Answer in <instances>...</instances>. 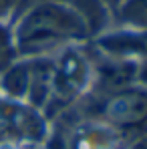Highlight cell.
Instances as JSON below:
<instances>
[{"label": "cell", "mask_w": 147, "mask_h": 149, "mask_svg": "<svg viewBox=\"0 0 147 149\" xmlns=\"http://www.w3.org/2000/svg\"><path fill=\"white\" fill-rule=\"evenodd\" d=\"M135 149H147V137H145V139H141V141L135 145Z\"/></svg>", "instance_id": "cell-6"}, {"label": "cell", "mask_w": 147, "mask_h": 149, "mask_svg": "<svg viewBox=\"0 0 147 149\" xmlns=\"http://www.w3.org/2000/svg\"><path fill=\"white\" fill-rule=\"evenodd\" d=\"M12 61V45H10V34L4 26H0V71L6 69Z\"/></svg>", "instance_id": "cell-4"}, {"label": "cell", "mask_w": 147, "mask_h": 149, "mask_svg": "<svg viewBox=\"0 0 147 149\" xmlns=\"http://www.w3.org/2000/svg\"><path fill=\"white\" fill-rule=\"evenodd\" d=\"M105 117L119 127H137L147 121V95L139 91L119 93L107 101Z\"/></svg>", "instance_id": "cell-2"}, {"label": "cell", "mask_w": 147, "mask_h": 149, "mask_svg": "<svg viewBox=\"0 0 147 149\" xmlns=\"http://www.w3.org/2000/svg\"><path fill=\"white\" fill-rule=\"evenodd\" d=\"M139 4H141V6H143V8L147 10V0H139Z\"/></svg>", "instance_id": "cell-7"}, {"label": "cell", "mask_w": 147, "mask_h": 149, "mask_svg": "<svg viewBox=\"0 0 147 149\" xmlns=\"http://www.w3.org/2000/svg\"><path fill=\"white\" fill-rule=\"evenodd\" d=\"M2 85L12 97H22L28 91V85H30V69L24 65H16V67L8 69V73L4 74Z\"/></svg>", "instance_id": "cell-3"}, {"label": "cell", "mask_w": 147, "mask_h": 149, "mask_svg": "<svg viewBox=\"0 0 147 149\" xmlns=\"http://www.w3.org/2000/svg\"><path fill=\"white\" fill-rule=\"evenodd\" d=\"M85 22L81 16L63 4H38L34 6L18 26V47L22 52L47 49L67 36H83Z\"/></svg>", "instance_id": "cell-1"}, {"label": "cell", "mask_w": 147, "mask_h": 149, "mask_svg": "<svg viewBox=\"0 0 147 149\" xmlns=\"http://www.w3.org/2000/svg\"><path fill=\"white\" fill-rule=\"evenodd\" d=\"M14 2H16V0H0V16H2V14H4Z\"/></svg>", "instance_id": "cell-5"}, {"label": "cell", "mask_w": 147, "mask_h": 149, "mask_svg": "<svg viewBox=\"0 0 147 149\" xmlns=\"http://www.w3.org/2000/svg\"><path fill=\"white\" fill-rule=\"evenodd\" d=\"M109 2H117V0H109Z\"/></svg>", "instance_id": "cell-8"}]
</instances>
